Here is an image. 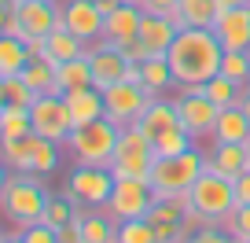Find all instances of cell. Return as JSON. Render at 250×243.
Here are the masks:
<instances>
[{
    "label": "cell",
    "instance_id": "cell-1",
    "mask_svg": "<svg viewBox=\"0 0 250 243\" xmlns=\"http://www.w3.org/2000/svg\"><path fill=\"white\" fill-rule=\"evenodd\" d=\"M166 59H169V70H173L177 85H206L213 74H221L225 44L217 41L213 26H184L173 37Z\"/></svg>",
    "mask_w": 250,
    "mask_h": 243
},
{
    "label": "cell",
    "instance_id": "cell-2",
    "mask_svg": "<svg viewBox=\"0 0 250 243\" xmlns=\"http://www.w3.org/2000/svg\"><path fill=\"white\" fill-rule=\"evenodd\" d=\"M118 136H122V126H114L110 118H96L85 126H74L62 148L70 151L74 166H110Z\"/></svg>",
    "mask_w": 250,
    "mask_h": 243
},
{
    "label": "cell",
    "instance_id": "cell-3",
    "mask_svg": "<svg viewBox=\"0 0 250 243\" xmlns=\"http://www.w3.org/2000/svg\"><path fill=\"white\" fill-rule=\"evenodd\" d=\"M184 203L206 221V225H225V218L235 210V184L228 177H221L217 170L206 166L195 177V184L188 188Z\"/></svg>",
    "mask_w": 250,
    "mask_h": 243
},
{
    "label": "cell",
    "instance_id": "cell-4",
    "mask_svg": "<svg viewBox=\"0 0 250 243\" xmlns=\"http://www.w3.org/2000/svg\"><path fill=\"white\" fill-rule=\"evenodd\" d=\"M44 203H48V192H44V184H41V173H8L0 206H4V214L19 225V232L37 225L41 214H44Z\"/></svg>",
    "mask_w": 250,
    "mask_h": 243
},
{
    "label": "cell",
    "instance_id": "cell-5",
    "mask_svg": "<svg viewBox=\"0 0 250 243\" xmlns=\"http://www.w3.org/2000/svg\"><path fill=\"white\" fill-rule=\"evenodd\" d=\"M203 170H206V158L195 148L184 151V155L155 158V166H151V188H155L158 199H184Z\"/></svg>",
    "mask_w": 250,
    "mask_h": 243
},
{
    "label": "cell",
    "instance_id": "cell-6",
    "mask_svg": "<svg viewBox=\"0 0 250 243\" xmlns=\"http://www.w3.org/2000/svg\"><path fill=\"white\" fill-rule=\"evenodd\" d=\"M151 166H155L151 140H147L136 126H125L122 136H118L114 158H110V173H114V177H140V180H151Z\"/></svg>",
    "mask_w": 250,
    "mask_h": 243
},
{
    "label": "cell",
    "instance_id": "cell-7",
    "mask_svg": "<svg viewBox=\"0 0 250 243\" xmlns=\"http://www.w3.org/2000/svg\"><path fill=\"white\" fill-rule=\"evenodd\" d=\"M110 192H114L110 166H74L70 177H66V196L78 206H88V210H103Z\"/></svg>",
    "mask_w": 250,
    "mask_h": 243
},
{
    "label": "cell",
    "instance_id": "cell-8",
    "mask_svg": "<svg viewBox=\"0 0 250 243\" xmlns=\"http://www.w3.org/2000/svg\"><path fill=\"white\" fill-rule=\"evenodd\" d=\"M30 126L37 136H44V140L52 144H66V136H70L74 129V118H70V107H66V96L62 92H44L33 100L30 107Z\"/></svg>",
    "mask_w": 250,
    "mask_h": 243
},
{
    "label": "cell",
    "instance_id": "cell-9",
    "mask_svg": "<svg viewBox=\"0 0 250 243\" xmlns=\"http://www.w3.org/2000/svg\"><path fill=\"white\" fill-rule=\"evenodd\" d=\"M173 107H177L180 126L195 136V140H199V136H206V133H213L217 114H221V107L203 92V85H180V92L173 96Z\"/></svg>",
    "mask_w": 250,
    "mask_h": 243
},
{
    "label": "cell",
    "instance_id": "cell-10",
    "mask_svg": "<svg viewBox=\"0 0 250 243\" xmlns=\"http://www.w3.org/2000/svg\"><path fill=\"white\" fill-rule=\"evenodd\" d=\"M155 206V188L151 180L140 177H114V192H110L103 210L114 221H129V218H147V210Z\"/></svg>",
    "mask_w": 250,
    "mask_h": 243
},
{
    "label": "cell",
    "instance_id": "cell-11",
    "mask_svg": "<svg viewBox=\"0 0 250 243\" xmlns=\"http://www.w3.org/2000/svg\"><path fill=\"white\" fill-rule=\"evenodd\" d=\"M155 96L147 92L144 85H133V81H118V85L103 88V103H107V118L114 126H136V118L151 107Z\"/></svg>",
    "mask_w": 250,
    "mask_h": 243
},
{
    "label": "cell",
    "instance_id": "cell-12",
    "mask_svg": "<svg viewBox=\"0 0 250 243\" xmlns=\"http://www.w3.org/2000/svg\"><path fill=\"white\" fill-rule=\"evenodd\" d=\"M88 63H92V85L96 88H110V85H118V81H125L133 59H129L118 44L92 41V44H88Z\"/></svg>",
    "mask_w": 250,
    "mask_h": 243
},
{
    "label": "cell",
    "instance_id": "cell-13",
    "mask_svg": "<svg viewBox=\"0 0 250 243\" xmlns=\"http://www.w3.org/2000/svg\"><path fill=\"white\" fill-rule=\"evenodd\" d=\"M59 15H62V26H66L74 37H81L85 44L103 41V22H107V15L100 11L96 0H66Z\"/></svg>",
    "mask_w": 250,
    "mask_h": 243
},
{
    "label": "cell",
    "instance_id": "cell-14",
    "mask_svg": "<svg viewBox=\"0 0 250 243\" xmlns=\"http://www.w3.org/2000/svg\"><path fill=\"white\" fill-rule=\"evenodd\" d=\"M15 22H19V37L33 41V37H48L59 22L55 0H15Z\"/></svg>",
    "mask_w": 250,
    "mask_h": 243
},
{
    "label": "cell",
    "instance_id": "cell-15",
    "mask_svg": "<svg viewBox=\"0 0 250 243\" xmlns=\"http://www.w3.org/2000/svg\"><path fill=\"white\" fill-rule=\"evenodd\" d=\"M177 33H180V26L173 22L169 15H147V11H144L140 33H136V44H140L144 59H147V55H166Z\"/></svg>",
    "mask_w": 250,
    "mask_h": 243
},
{
    "label": "cell",
    "instance_id": "cell-16",
    "mask_svg": "<svg viewBox=\"0 0 250 243\" xmlns=\"http://www.w3.org/2000/svg\"><path fill=\"white\" fill-rule=\"evenodd\" d=\"M213 33L225 44V52H250V4L221 11L213 22Z\"/></svg>",
    "mask_w": 250,
    "mask_h": 243
},
{
    "label": "cell",
    "instance_id": "cell-17",
    "mask_svg": "<svg viewBox=\"0 0 250 243\" xmlns=\"http://www.w3.org/2000/svg\"><path fill=\"white\" fill-rule=\"evenodd\" d=\"M140 19H144V11L136 8V4H129V0L118 4L107 15V22H103V41H107V44H118V48L133 44L136 33H140Z\"/></svg>",
    "mask_w": 250,
    "mask_h": 243
},
{
    "label": "cell",
    "instance_id": "cell-18",
    "mask_svg": "<svg viewBox=\"0 0 250 243\" xmlns=\"http://www.w3.org/2000/svg\"><path fill=\"white\" fill-rule=\"evenodd\" d=\"M206 166L217 170L221 177L235 180L243 170H250V144H213V151L206 155Z\"/></svg>",
    "mask_w": 250,
    "mask_h": 243
},
{
    "label": "cell",
    "instance_id": "cell-19",
    "mask_svg": "<svg viewBox=\"0 0 250 243\" xmlns=\"http://www.w3.org/2000/svg\"><path fill=\"white\" fill-rule=\"evenodd\" d=\"M66 107H70L74 126H85V122H96V118H107V103H103V88L85 85L66 92Z\"/></svg>",
    "mask_w": 250,
    "mask_h": 243
},
{
    "label": "cell",
    "instance_id": "cell-20",
    "mask_svg": "<svg viewBox=\"0 0 250 243\" xmlns=\"http://www.w3.org/2000/svg\"><path fill=\"white\" fill-rule=\"evenodd\" d=\"M85 52H88V44L81 37H74V33L62 26V15H59L55 30L44 37V59H52V63L59 66V63H70V59H78V55H85Z\"/></svg>",
    "mask_w": 250,
    "mask_h": 243
},
{
    "label": "cell",
    "instance_id": "cell-21",
    "mask_svg": "<svg viewBox=\"0 0 250 243\" xmlns=\"http://www.w3.org/2000/svg\"><path fill=\"white\" fill-rule=\"evenodd\" d=\"M213 144H250V118L243 114V107H221L217 126H213Z\"/></svg>",
    "mask_w": 250,
    "mask_h": 243
},
{
    "label": "cell",
    "instance_id": "cell-22",
    "mask_svg": "<svg viewBox=\"0 0 250 243\" xmlns=\"http://www.w3.org/2000/svg\"><path fill=\"white\" fill-rule=\"evenodd\" d=\"M173 126H180L177 107H173V100H162V96H155V100H151V107L136 118V129H140L147 140H155L158 133H166V129H173Z\"/></svg>",
    "mask_w": 250,
    "mask_h": 243
},
{
    "label": "cell",
    "instance_id": "cell-23",
    "mask_svg": "<svg viewBox=\"0 0 250 243\" xmlns=\"http://www.w3.org/2000/svg\"><path fill=\"white\" fill-rule=\"evenodd\" d=\"M92 85V63H88V52L70 59V63H59L55 66V92H74V88H85Z\"/></svg>",
    "mask_w": 250,
    "mask_h": 243
},
{
    "label": "cell",
    "instance_id": "cell-24",
    "mask_svg": "<svg viewBox=\"0 0 250 243\" xmlns=\"http://www.w3.org/2000/svg\"><path fill=\"white\" fill-rule=\"evenodd\" d=\"M30 63V44L15 33H0V78H15Z\"/></svg>",
    "mask_w": 250,
    "mask_h": 243
},
{
    "label": "cell",
    "instance_id": "cell-25",
    "mask_svg": "<svg viewBox=\"0 0 250 243\" xmlns=\"http://www.w3.org/2000/svg\"><path fill=\"white\" fill-rule=\"evenodd\" d=\"M140 85L147 88L151 96H162V92H169L173 85H177V81H173V70H169V59H166V55H147V59H144L140 63Z\"/></svg>",
    "mask_w": 250,
    "mask_h": 243
},
{
    "label": "cell",
    "instance_id": "cell-26",
    "mask_svg": "<svg viewBox=\"0 0 250 243\" xmlns=\"http://www.w3.org/2000/svg\"><path fill=\"white\" fill-rule=\"evenodd\" d=\"M217 22V0H177V26H213Z\"/></svg>",
    "mask_w": 250,
    "mask_h": 243
},
{
    "label": "cell",
    "instance_id": "cell-27",
    "mask_svg": "<svg viewBox=\"0 0 250 243\" xmlns=\"http://www.w3.org/2000/svg\"><path fill=\"white\" fill-rule=\"evenodd\" d=\"M30 107H19V103H4L0 107V140H22L30 136Z\"/></svg>",
    "mask_w": 250,
    "mask_h": 243
},
{
    "label": "cell",
    "instance_id": "cell-28",
    "mask_svg": "<svg viewBox=\"0 0 250 243\" xmlns=\"http://www.w3.org/2000/svg\"><path fill=\"white\" fill-rule=\"evenodd\" d=\"M195 148V136L188 133L184 126H173L166 129V133H158L155 140H151V151H155V158H166V155H184V151Z\"/></svg>",
    "mask_w": 250,
    "mask_h": 243
},
{
    "label": "cell",
    "instance_id": "cell-29",
    "mask_svg": "<svg viewBox=\"0 0 250 243\" xmlns=\"http://www.w3.org/2000/svg\"><path fill=\"white\" fill-rule=\"evenodd\" d=\"M30 158H33V173L48 177V173L59 170V144L44 140V136L30 133Z\"/></svg>",
    "mask_w": 250,
    "mask_h": 243
},
{
    "label": "cell",
    "instance_id": "cell-30",
    "mask_svg": "<svg viewBox=\"0 0 250 243\" xmlns=\"http://www.w3.org/2000/svg\"><path fill=\"white\" fill-rule=\"evenodd\" d=\"M22 81L37 96L55 92V63H52V59H30V63L22 66Z\"/></svg>",
    "mask_w": 250,
    "mask_h": 243
},
{
    "label": "cell",
    "instance_id": "cell-31",
    "mask_svg": "<svg viewBox=\"0 0 250 243\" xmlns=\"http://www.w3.org/2000/svg\"><path fill=\"white\" fill-rule=\"evenodd\" d=\"M74 218H78V203H74L70 196H48L44 214H41V225H48V228H55V232H59V228L70 225Z\"/></svg>",
    "mask_w": 250,
    "mask_h": 243
},
{
    "label": "cell",
    "instance_id": "cell-32",
    "mask_svg": "<svg viewBox=\"0 0 250 243\" xmlns=\"http://www.w3.org/2000/svg\"><path fill=\"white\" fill-rule=\"evenodd\" d=\"M0 162L11 173H33V158H30V136L22 140H0Z\"/></svg>",
    "mask_w": 250,
    "mask_h": 243
},
{
    "label": "cell",
    "instance_id": "cell-33",
    "mask_svg": "<svg viewBox=\"0 0 250 243\" xmlns=\"http://www.w3.org/2000/svg\"><path fill=\"white\" fill-rule=\"evenodd\" d=\"M203 92L210 96L217 107H235V103H239L243 85H235V81H232V78H225V74H213V78L203 85Z\"/></svg>",
    "mask_w": 250,
    "mask_h": 243
},
{
    "label": "cell",
    "instance_id": "cell-34",
    "mask_svg": "<svg viewBox=\"0 0 250 243\" xmlns=\"http://www.w3.org/2000/svg\"><path fill=\"white\" fill-rule=\"evenodd\" d=\"M114 243H158V240H155V225H151L147 218H129V221H118Z\"/></svg>",
    "mask_w": 250,
    "mask_h": 243
},
{
    "label": "cell",
    "instance_id": "cell-35",
    "mask_svg": "<svg viewBox=\"0 0 250 243\" xmlns=\"http://www.w3.org/2000/svg\"><path fill=\"white\" fill-rule=\"evenodd\" d=\"M221 74L232 78L235 85H250V52H225V59H221Z\"/></svg>",
    "mask_w": 250,
    "mask_h": 243
},
{
    "label": "cell",
    "instance_id": "cell-36",
    "mask_svg": "<svg viewBox=\"0 0 250 243\" xmlns=\"http://www.w3.org/2000/svg\"><path fill=\"white\" fill-rule=\"evenodd\" d=\"M4 96H8V103H19V107H33V100H37V92L22 81V74L4 78Z\"/></svg>",
    "mask_w": 250,
    "mask_h": 243
},
{
    "label": "cell",
    "instance_id": "cell-37",
    "mask_svg": "<svg viewBox=\"0 0 250 243\" xmlns=\"http://www.w3.org/2000/svg\"><path fill=\"white\" fill-rule=\"evenodd\" d=\"M221 228H228L235 240H250V203L247 206H235V210L225 218V225H221Z\"/></svg>",
    "mask_w": 250,
    "mask_h": 243
},
{
    "label": "cell",
    "instance_id": "cell-38",
    "mask_svg": "<svg viewBox=\"0 0 250 243\" xmlns=\"http://www.w3.org/2000/svg\"><path fill=\"white\" fill-rule=\"evenodd\" d=\"M136 8L147 15H169L177 22V0H136Z\"/></svg>",
    "mask_w": 250,
    "mask_h": 243
},
{
    "label": "cell",
    "instance_id": "cell-39",
    "mask_svg": "<svg viewBox=\"0 0 250 243\" xmlns=\"http://www.w3.org/2000/svg\"><path fill=\"white\" fill-rule=\"evenodd\" d=\"M22 240L26 243H59V232L55 228H48V225H30V228H22Z\"/></svg>",
    "mask_w": 250,
    "mask_h": 243
},
{
    "label": "cell",
    "instance_id": "cell-40",
    "mask_svg": "<svg viewBox=\"0 0 250 243\" xmlns=\"http://www.w3.org/2000/svg\"><path fill=\"white\" fill-rule=\"evenodd\" d=\"M232 184H235V206H247L250 203V170H243Z\"/></svg>",
    "mask_w": 250,
    "mask_h": 243
},
{
    "label": "cell",
    "instance_id": "cell-41",
    "mask_svg": "<svg viewBox=\"0 0 250 243\" xmlns=\"http://www.w3.org/2000/svg\"><path fill=\"white\" fill-rule=\"evenodd\" d=\"M26 44H30V59H44V37H33Z\"/></svg>",
    "mask_w": 250,
    "mask_h": 243
},
{
    "label": "cell",
    "instance_id": "cell-42",
    "mask_svg": "<svg viewBox=\"0 0 250 243\" xmlns=\"http://www.w3.org/2000/svg\"><path fill=\"white\" fill-rule=\"evenodd\" d=\"M239 107H243V114L250 118V85H243V92H239Z\"/></svg>",
    "mask_w": 250,
    "mask_h": 243
},
{
    "label": "cell",
    "instance_id": "cell-43",
    "mask_svg": "<svg viewBox=\"0 0 250 243\" xmlns=\"http://www.w3.org/2000/svg\"><path fill=\"white\" fill-rule=\"evenodd\" d=\"M8 173H11V170H8L4 162H0V196H4V184H8Z\"/></svg>",
    "mask_w": 250,
    "mask_h": 243
},
{
    "label": "cell",
    "instance_id": "cell-44",
    "mask_svg": "<svg viewBox=\"0 0 250 243\" xmlns=\"http://www.w3.org/2000/svg\"><path fill=\"white\" fill-rule=\"evenodd\" d=\"M8 19H11V11H0V33H8Z\"/></svg>",
    "mask_w": 250,
    "mask_h": 243
},
{
    "label": "cell",
    "instance_id": "cell-45",
    "mask_svg": "<svg viewBox=\"0 0 250 243\" xmlns=\"http://www.w3.org/2000/svg\"><path fill=\"white\" fill-rule=\"evenodd\" d=\"M0 243H26V240H22V232H19V236H4Z\"/></svg>",
    "mask_w": 250,
    "mask_h": 243
},
{
    "label": "cell",
    "instance_id": "cell-46",
    "mask_svg": "<svg viewBox=\"0 0 250 243\" xmlns=\"http://www.w3.org/2000/svg\"><path fill=\"white\" fill-rule=\"evenodd\" d=\"M4 103H8V96H4V78H0V107H4Z\"/></svg>",
    "mask_w": 250,
    "mask_h": 243
},
{
    "label": "cell",
    "instance_id": "cell-47",
    "mask_svg": "<svg viewBox=\"0 0 250 243\" xmlns=\"http://www.w3.org/2000/svg\"><path fill=\"white\" fill-rule=\"evenodd\" d=\"M228 4H232V8H247L250 0H228Z\"/></svg>",
    "mask_w": 250,
    "mask_h": 243
},
{
    "label": "cell",
    "instance_id": "cell-48",
    "mask_svg": "<svg viewBox=\"0 0 250 243\" xmlns=\"http://www.w3.org/2000/svg\"><path fill=\"white\" fill-rule=\"evenodd\" d=\"M129 4H136V0H129Z\"/></svg>",
    "mask_w": 250,
    "mask_h": 243
},
{
    "label": "cell",
    "instance_id": "cell-49",
    "mask_svg": "<svg viewBox=\"0 0 250 243\" xmlns=\"http://www.w3.org/2000/svg\"><path fill=\"white\" fill-rule=\"evenodd\" d=\"M188 243H195V240H188Z\"/></svg>",
    "mask_w": 250,
    "mask_h": 243
},
{
    "label": "cell",
    "instance_id": "cell-50",
    "mask_svg": "<svg viewBox=\"0 0 250 243\" xmlns=\"http://www.w3.org/2000/svg\"><path fill=\"white\" fill-rule=\"evenodd\" d=\"M0 240H4V236H0Z\"/></svg>",
    "mask_w": 250,
    "mask_h": 243
},
{
    "label": "cell",
    "instance_id": "cell-51",
    "mask_svg": "<svg viewBox=\"0 0 250 243\" xmlns=\"http://www.w3.org/2000/svg\"><path fill=\"white\" fill-rule=\"evenodd\" d=\"M247 243H250V240H247Z\"/></svg>",
    "mask_w": 250,
    "mask_h": 243
}]
</instances>
